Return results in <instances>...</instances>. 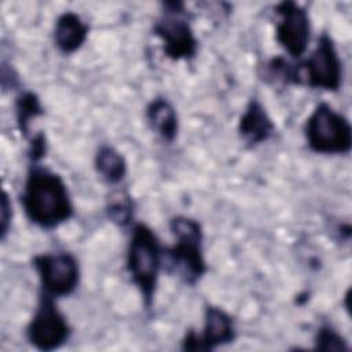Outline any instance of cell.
<instances>
[{
	"label": "cell",
	"instance_id": "obj_12",
	"mask_svg": "<svg viewBox=\"0 0 352 352\" xmlns=\"http://www.w3.org/2000/svg\"><path fill=\"white\" fill-rule=\"evenodd\" d=\"M88 36V26L82 22V19L72 11L63 12L55 23L54 40L56 47L65 52L72 54L77 51Z\"/></svg>",
	"mask_w": 352,
	"mask_h": 352
},
{
	"label": "cell",
	"instance_id": "obj_15",
	"mask_svg": "<svg viewBox=\"0 0 352 352\" xmlns=\"http://www.w3.org/2000/svg\"><path fill=\"white\" fill-rule=\"evenodd\" d=\"M15 113L19 131L26 135L30 120L43 114V107L37 95L33 92H23L22 95H19L15 103Z\"/></svg>",
	"mask_w": 352,
	"mask_h": 352
},
{
	"label": "cell",
	"instance_id": "obj_18",
	"mask_svg": "<svg viewBox=\"0 0 352 352\" xmlns=\"http://www.w3.org/2000/svg\"><path fill=\"white\" fill-rule=\"evenodd\" d=\"M11 202L8 199V195L6 191H3L1 197V216H0V236L1 239L6 238L8 228H10V220L12 217V210H11Z\"/></svg>",
	"mask_w": 352,
	"mask_h": 352
},
{
	"label": "cell",
	"instance_id": "obj_11",
	"mask_svg": "<svg viewBox=\"0 0 352 352\" xmlns=\"http://www.w3.org/2000/svg\"><path fill=\"white\" fill-rule=\"evenodd\" d=\"M239 133L241 138L250 146H256L268 140L274 131L275 125L265 109L256 99H252L246 106L243 114L239 120Z\"/></svg>",
	"mask_w": 352,
	"mask_h": 352
},
{
	"label": "cell",
	"instance_id": "obj_13",
	"mask_svg": "<svg viewBox=\"0 0 352 352\" xmlns=\"http://www.w3.org/2000/svg\"><path fill=\"white\" fill-rule=\"evenodd\" d=\"M150 126L166 142H173L177 133V116L173 106L164 98H155L146 110Z\"/></svg>",
	"mask_w": 352,
	"mask_h": 352
},
{
	"label": "cell",
	"instance_id": "obj_9",
	"mask_svg": "<svg viewBox=\"0 0 352 352\" xmlns=\"http://www.w3.org/2000/svg\"><path fill=\"white\" fill-rule=\"evenodd\" d=\"M279 16L276 23V41L293 58H300L309 41L308 12L294 1H282L275 7Z\"/></svg>",
	"mask_w": 352,
	"mask_h": 352
},
{
	"label": "cell",
	"instance_id": "obj_19",
	"mask_svg": "<svg viewBox=\"0 0 352 352\" xmlns=\"http://www.w3.org/2000/svg\"><path fill=\"white\" fill-rule=\"evenodd\" d=\"M45 136L43 133H37L36 136H33L32 143H30V148H29V158L30 161L36 162L38 160H41L45 154Z\"/></svg>",
	"mask_w": 352,
	"mask_h": 352
},
{
	"label": "cell",
	"instance_id": "obj_16",
	"mask_svg": "<svg viewBox=\"0 0 352 352\" xmlns=\"http://www.w3.org/2000/svg\"><path fill=\"white\" fill-rule=\"evenodd\" d=\"M132 206L131 195L126 191H114L107 201V216L113 223L125 227L131 223Z\"/></svg>",
	"mask_w": 352,
	"mask_h": 352
},
{
	"label": "cell",
	"instance_id": "obj_1",
	"mask_svg": "<svg viewBox=\"0 0 352 352\" xmlns=\"http://www.w3.org/2000/svg\"><path fill=\"white\" fill-rule=\"evenodd\" d=\"M22 205L28 219L51 230L73 216V205L63 179L45 168L32 166L28 173Z\"/></svg>",
	"mask_w": 352,
	"mask_h": 352
},
{
	"label": "cell",
	"instance_id": "obj_7",
	"mask_svg": "<svg viewBox=\"0 0 352 352\" xmlns=\"http://www.w3.org/2000/svg\"><path fill=\"white\" fill-rule=\"evenodd\" d=\"M165 15L154 26V33L164 43V52L173 60L191 59L197 54L198 41L194 32L186 21L182 3H166Z\"/></svg>",
	"mask_w": 352,
	"mask_h": 352
},
{
	"label": "cell",
	"instance_id": "obj_6",
	"mask_svg": "<svg viewBox=\"0 0 352 352\" xmlns=\"http://www.w3.org/2000/svg\"><path fill=\"white\" fill-rule=\"evenodd\" d=\"M26 333L29 342L44 352L58 349L67 341L70 326L54 302V297L45 293L41 296Z\"/></svg>",
	"mask_w": 352,
	"mask_h": 352
},
{
	"label": "cell",
	"instance_id": "obj_3",
	"mask_svg": "<svg viewBox=\"0 0 352 352\" xmlns=\"http://www.w3.org/2000/svg\"><path fill=\"white\" fill-rule=\"evenodd\" d=\"M162 256L164 253L154 231L146 224H136L128 245L126 268L133 283L139 287L147 308L153 304Z\"/></svg>",
	"mask_w": 352,
	"mask_h": 352
},
{
	"label": "cell",
	"instance_id": "obj_4",
	"mask_svg": "<svg viewBox=\"0 0 352 352\" xmlns=\"http://www.w3.org/2000/svg\"><path fill=\"white\" fill-rule=\"evenodd\" d=\"M309 148L320 154H346L352 146L349 121L327 103H319L305 124Z\"/></svg>",
	"mask_w": 352,
	"mask_h": 352
},
{
	"label": "cell",
	"instance_id": "obj_2",
	"mask_svg": "<svg viewBox=\"0 0 352 352\" xmlns=\"http://www.w3.org/2000/svg\"><path fill=\"white\" fill-rule=\"evenodd\" d=\"M169 226L176 243L164 252L168 271L183 282L194 285L206 272L202 256V228L198 221L184 216L173 217Z\"/></svg>",
	"mask_w": 352,
	"mask_h": 352
},
{
	"label": "cell",
	"instance_id": "obj_14",
	"mask_svg": "<svg viewBox=\"0 0 352 352\" xmlns=\"http://www.w3.org/2000/svg\"><path fill=\"white\" fill-rule=\"evenodd\" d=\"M95 168L98 173L109 183H120L126 173L124 157L110 146H102L95 155Z\"/></svg>",
	"mask_w": 352,
	"mask_h": 352
},
{
	"label": "cell",
	"instance_id": "obj_10",
	"mask_svg": "<svg viewBox=\"0 0 352 352\" xmlns=\"http://www.w3.org/2000/svg\"><path fill=\"white\" fill-rule=\"evenodd\" d=\"M235 340V327L230 315L221 308L209 305L205 309L204 333L199 336L190 331L183 340V349L210 351L219 345L230 344Z\"/></svg>",
	"mask_w": 352,
	"mask_h": 352
},
{
	"label": "cell",
	"instance_id": "obj_5",
	"mask_svg": "<svg viewBox=\"0 0 352 352\" xmlns=\"http://www.w3.org/2000/svg\"><path fill=\"white\" fill-rule=\"evenodd\" d=\"M297 70L298 84L305 82L311 88L337 91L341 85L342 69L333 40L322 34L312 55L297 65Z\"/></svg>",
	"mask_w": 352,
	"mask_h": 352
},
{
	"label": "cell",
	"instance_id": "obj_8",
	"mask_svg": "<svg viewBox=\"0 0 352 352\" xmlns=\"http://www.w3.org/2000/svg\"><path fill=\"white\" fill-rule=\"evenodd\" d=\"M33 265L40 276L45 294L65 297L76 290L80 270L73 254L66 252L38 254L33 258Z\"/></svg>",
	"mask_w": 352,
	"mask_h": 352
},
{
	"label": "cell",
	"instance_id": "obj_17",
	"mask_svg": "<svg viewBox=\"0 0 352 352\" xmlns=\"http://www.w3.org/2000/svg\"><path fill=\"white\" fill-rule=\"evenodd\" d=\"M315 348L320 351H346L345 340L330 326L319 329L315 340Z\"/></svg>",
	"mask_w": 352,
	"mask_h": 352
}]
</instances>
